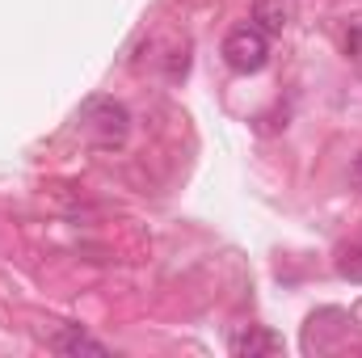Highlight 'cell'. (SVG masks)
Here are the masks:
<instances>
[{
    "label": "cell",
    "mask_w": 362,
    "mask_h": 358,
    "mask_svg": "<svg viewBox=\"0 0 362 358\" xmlns=\"http://www.w3.org/2000/svg\"><path fill=\"white\" fill-rule=\"evenodd\" d=\"M253 21H257V30H266V34H282V30H286V8L274 4V0H257Z\"/></svg>",
    "instance_id": "obj_5"
},
{
    "label": "cell",
    "mask_w": 362,
    "mask_h": 358,
    "mask_svg": "<svg viewBox=\"0 0 362 358\" xmlns=\"http://www.w3.org/2000/svg\"><path fill=\"white\" fill-rule=\"evenodd\" d=\"M337 270H341V278H350V282H362V245H358V249H350V253L337 262Z\"/></svg>",
    "instance_id": "obj_6"
},
{
    "label": "cell",
    "mask_w": 362,
    "mask_h": 358,
    "mask_svg": "<svg viewBox=\"0 0 362 358\" xmlns=\"http://www.w3.org/2000/svg\"><path fill=\"white\" fill-rule=\"evenodd\" d=\"M76 135L89 144V148H101V152H114L131 139V110L114 97H85L81 110H76Z\"/></svg>",
    "instance_id": "obj_1"
},
{
    "label": "cell",
    "mask_w": 362,
    "mask_h": 358,
    "mask_svg": "<svg viewBox=\"0 0 362 358\" xmlns=\"http://www.w3.org/2000/svg\"><path fill=\"white\" fill-rule=\"evenodd\" d=\"M266 59H270V34L266 30H257L253 21L228 30V38H223V64L232 72H245V76L249 72H262Z\"/></svg>",
    "instance_id": "obj_2"
},
{
    "label": "cell",
    "mask_w": 362,
    "mask_h": 358,
    "mask_svg": "<svg viewBox=\"0 0 362 358\" xmlns=\"http://www.w3.org/2000/svg\"><path fill=\"white\" fill-rule=\"evenodd\" d=\"M350 173H354V185L362 190V152H358V161H354V169H350Z\"/></svg>",
    "instance_id": "obj_7"
},
{
    "label": "cell",
    "mask_w": 362,
    "mask_h": 358,
    "mask_svg": "<svg viewBox=\"0 0 362 358\" xmlns=\"http://www.w3.org/2000/svg\"><path fill=\"white\" fill-rule=\"evenodd\" d=\"M232 354L236 358H274V354H282V337L274 329H266V325H249L245 333L232 337Z\"/></svg>",
    "instance_id": "obj_3"
},
{
    "label": "cell",
    "mask_w": 362,
    "mask_h": 358,
    "mask_svg": "<svg viewBox=\"0 0 362 358\" xmlns=\"http://www.w3.org/2000/svg\"><path fill=\"white\" fill-rule=\"evenodd\" d=\"M51 350H55V354H64V358H81V354L105 358V354H110V346H105V342H97V337H89L81 325H64V329L51 337Z\"/></svg>",
    "instance_id": "obj_4"
}]
</instances>
